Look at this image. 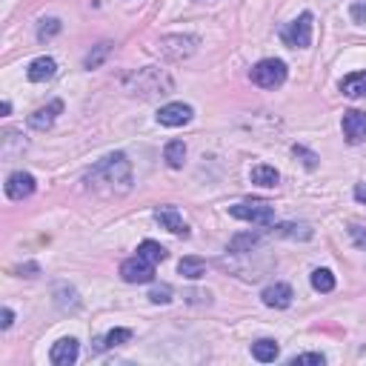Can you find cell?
<instances>
[{
	"label": "cell",
	"instance_id": "6da1fadb",
	"mask_svg": "<svg viewBox=\"0 0 366 366\" xmlns=\"http://www.w3.org/2000/svg\"><path fill=\"white\" fill-rule=\"evenodd\" d=\"M83 183L92 189V192H106V194H126L132 189V163L124 152H112L106 158L97 160Z\"/></svg>",
	"mask_w": 366,
	"mask_h": 366
},
{
	"label": "cell",
	"instance_id": "7a4b0ae2",
	"mask_svg": "<svg viewBox=\"0 0 366 366\" xmlns=\"http://www.w3.org/2000/svg\"><path fill=\"white\" fill-rule=\"evenodd\" d=\"M129 94H138V97H158V94H169L175 89V81L169 72L163 69H155V66H146V69H138V72H129V75L120 81Z\"/></svg>",
	"mask_w": 366,
	"mask_h": 366
},
{
	"label": "cell",
	"instance_id": "3957f363",
	"mask_svg": "<svg viewBox=\"0 0 366 366\" xmlns=\"http://www.w3.org/2000/svg\"><path fill=\"white\" fill-rule=\"evenodd\" d=\"M229 215L238 217V221H249L258 226H272L275 224V206L266 201H243L229 206Z\"/></svg>",
	"mask_w": 366,
	"mask_h": 366
},
{
	"label": "cell",
	"instance_id": "277c9868",
	"mask_svg": "<svg viewBox=\"0 0 366 366\" xmlns=\"http://www.w3.org/2000/svg\"><path fill=\"white\" fill-rule=\"evenodd\" d=\"M249 78L260 89H278L286 81V63L283 60H275V58H266V60H260V63L252 66Z\"/></svg>",
	"mask_w": 366,
	"mask_h": 366
},
{
	"label": "cell",
	"instance_id": "5b68a950",
	"mask_svg": "<svg viewBox=\"0 0 366 366\" xmlns=\"http://www.w3.org/2000/svg\"><path fill=\"white\" fill-rule=\"evenodd\" d=\"M198 38L194 35H166L158 40V55L166 58V60H183L189 55H194L198 49Z\"/></svg>",
	"mask_w": 366,
	"mask_h": 366
},
{
	"label": "cell",
	"instance_id": "8992f818",
	"mask_svg": "<svg viewBox=\"0 0 366 366\" xmlns=\"http://www.w3.org/2000/svg\"><path fill=\"white\" fill-rule=\"evenodd\" d=\"M312 20L315 17L309 12H303L301 17H295L292 23H286L283 32H281V40L286 46H292V49H306L312 43Z\"/></svg>",
	"mask_w": 366,
	"mask_h": 366
},
{
	"label": "cell",
	"instance_id": "52a82bcc",
	"mask_svg": "<svg viewBox=\"0 0 366 366\" xmlns=\"http://www.w3.org/2000/svg\"><path fill=\"white\" fill-rule=\"evenodd\" d=\"M120 278H124L126 283H149L155 278V263L146 260V258H129L120 263Z\"/></svg>",
	"mask_w": 366,
	"mask_h": 366
},
{
	"label": "cell",
	"instance_id": "ba28073f",
	"mask_svg": "<svg viewBox=\"0 0 366 366\" xmlns=\"http://www.w3.org/2000/svg\"><path fill=\"white\" fill-rule=\"evenodd\" d=\"M155 221H158L166 232H172V235H178V238H189V226H186V221L181 217V212H178L175 206H158V209H155Z\"/></svg>",
	"mask_w": 366,
	"mask_h": 366
},
{
	"label": "cell",
	"instance_id": "9c48e42d",
	"mask_svg": "<svg viewBox=\"0 0 366 366\" xmlns=\"http://www.w3.org/2000/svg\"><path fill=\"white\" fill-rule=\"evenodd\" d=\"M192 120V106L186 103H166L160 112H158V124L169 126V129H178V126H186Z\"/></svg>",
	"mask_w": 366,
	"mask_h": 366
},
{
	"label": "cell",
	"instance_id": "30bf717a",
	"mask_svg": "<svg viewBox=\"0 0 366 366\" xmlns=\"http://www.w3.org/2000/svg\"><path fill=\"white\" fill-rule=\"evenodd\" d=\"M340 126H344V138L349 143H363L366 140V115L352 109V112H344V120H340Z\"/></svg>",
	"mask_w": 366,
	"mask_h": 366
},
{
	"label": "cell",
	"instance_id": "8fae6325",
	"mask_svg": "<svg viewBox=\"0 0 366 366\" xmlns=\"http://www.w3.org/2000/svg\"><path fill=\"white\" fill-rule=\"evenodd\" d=\"M35 192V178L29 172H12L6 178V194L12 201H23V198H29V194Z\"/></svg>",
	"mask_w": 366,
	"mask_h": 366
},
{
	"label": "cell",
	"instance_id": "7c38bea8",
	"mask_svg": "<svg viewBox=\"0 0 366 366\" xmlns=\"http://www.w3.org/2000/svg\"><path fill=\"white\" fill-rule=\"evenodd\" d=\"M260 298H263V303L269 306V309H286L295 295H292V286L289 283H272V286H266L260 292Z\"/></svg>",
	"mask_w": 366,
	"mask_h": 366
},
{
	"label": "cell",
	"instance_id": "4fadbf2b",
	"mask_svg": "<svg viewBox=\"0 0 366 366\" xmlns=\"http://www.w3.org/2000/svg\"><path fill=\"white\" fill-rule=\"evenodd\" d=\"M60 112H63V101H52L49 106H40L38 112H32V115H29V126H32V129H38V132H46V129L58 120V115H60Z\"/></svg>",
	"mask_w": 366,
	"mask_h": 366
},
{
	"label": "cell",
	"instance_id": "5bb4252c",
	"mask_svg": "<svg viewBox=\"0 0 366 366\" xmlns=\"http://www.w3.org/2000/svg\"><path fill=\"white\" fill-rule=\"evenodd\" d=\"M49 358H52L55 366H69L78 360V340L75 338H60L58 344L52 347V352H49Z\"/></svg>",
	"mask_w": 366,
	"mask_h": 366
},
{
	"label": "cell",
	"instance_id": "9a60e30c",
	"mask_svg": "<svg viewBox=\"0 0 366 366\" xmlns=\"http://www.w3.org/2000/svg\"><path fill=\"white\" fill-rule=\"evenodd\" d=\"M55 72H58V63L52 60V58H38V60H32L29 63V81L32 83H43V81H49V78H55Z\"/></svg>",
	"mask_w": 366,
	"mask_h": 366
},
{
	"label": "cell",
	"instance_id": "2e32d148",
	"mask_svg": "<svg viewBox=\"0 0 366 366\" xmlns=\"http://www.w3.org/2000/svg\"><path fill=\"white\" fill-rule=\"evenodd\" d=\"M272 232L281 238H292V240H309L312 238V226L309 224H272Z\"/></svg>",
	"mask_w": 366,
	"mask_h": 366
},
{
	"label": "cell",
	"instance_id": "e0dca14e",
	"mask_svg": "<svg viewBox=\"0 0 366 366\" xmlns=\"http://www.w3.org/2000/svg\"><path fill=\"white\" fill-rule=\"evenodd\" d=\"M252 355H255V360H260V363H272V360L281 355V349H278L275 340L263 338V340H255V344H252Z\"/></svg>",
	"mask_w": 366,
	"mask_h": 366
},
{
	"label": "cell",
	"instance_id": "ac0fdd59",
	"mask_svg": "<svg viewBox=\"0 0 366 366\" xmlns=\"http://www.w3.org/2000/svg\"><path fill=\"white\" fill-rule=\"evenodd\" d=\"M340 92H344L347 97H363L366 94V72H355V75L344 78Z\"/></svg>",
	"mask_w": 366,
	"mask_h": 366
},
{
	"label": "cell",
	"instance_id": "d6986e66",
	"mask_svg": "<svg viewBox=\"0 0 366 366\" xmlns=\"http://www.w3.org/2000/svg\"><path fill=\"white\" fill-rule=\"evenodd\" d=\"M163 158H166V163L172 169H181L183 160H186V143L183 140H169L166 149H163Z\"/></svg>",
	"mask_w": 366,
	"mask_h": 366
},
{
	"label": "cell",
	"instance_id": "ffe728a7",
	"mask_svg": "<svg viewBox=\"0 0 366 366\" xmlns=\"http://www.w3.org/2000/svg\"><path fill=\"white\" fill-rule=\"evenodd\" d=\"M178 272H181L183 278H189V281H198V278L206 275V263H203L201 258H183V260L178 263Z\"/></svg>",
	"mask_w": 366,
	"mask_h": 366
},
{
	"label": "cell",
	"instance_id": "44dd1931",
	"mask_svg": "<svg viewBox=\"0 0 366 366\" xmlns=\"http://www.w3.org/2000/svg\"><path fill=\"white\" fill-rule=\"evenodd\" d=\"M278 181H281V175H278L275 166L260 163L252 169V183H258V186H278Z\"/></svg>",
	"mask_w": 366,
	"mask_h": 366
},
{
	"label": "cell",
	"instance_id": "7402d4cb",
	"mask_svg": "<svg viewBox=\"0 0 366 366\" xmlns=\"http://www.w3.org/2000/svg\"><path fill=\"white\" fill-rule=\"evenodd\" d=\"M138 255L146 258V260H152V263L166 260V249L160 247V243H155V240H143L140 247H138Z\"/></svg>",
	"mask_w": 366,
	"mask_h": 366
},
{
	"label": "cell",
	"instance_id": "603a6c76",
	"mask_svg": "<svg viewBox=\"0 0 366 366\" xmlns=\"http://www.w3.org/2000/svg\"><path fill=\"white\" fill-rule=\"evenodd\" d=\"M312 286L318 292H332L335 289V275L329 269H315L312 272Z\"/></svg>",
	"mask_w": 366,
	"mask_h": 366
},
{
	"label": "cell",
	"instance_id": "cb8c5ba5",
	"mask_svg": "<svg viewBox=\"0 0 366 366\" xmlns=\"http://www.w3.org/2000/svg\"><path fill=\"white\" fill-rule=\"evenodd\" d=\"M258 243H260L258 235H238V238H232L229 249H232V252H252V249L258 247Z\"/></svg>",
	"mask_w": 366,
	"mask_h": 366
},
{
	"label": "cell",
	"instance_id": "d4e9b609",
	"mask_svg": "<svg viewBox=\"0 0 366 366\" xmlns=\"http://www.w3.org/2000/svg\"><path fill=\"white\" fill-rule=\"evenodd\" d=\"M289 363H292V366H324L326 358H324L321 352H306V355H295Z\"/></svg>",
	"mask_w": 366,
	"mask_h": 366
},
{
	"label": "cell",
	"instance_id": "484cf974",
	"mask_svg": "<svg viewBox=\"0 0 366 366\" xmlns=\"http://www.w3.org/2000/svg\"><path fill=\"white\" fill-rule=\"evenodd\" d=\"M109 49H112L109 43H101V46L94 49V52H89V55H86V63H83V66H86V69H97V66L103 63V58L109 55Z\"/></svg>",
	"mask_w": 366,
	"mask_h": 366
},
{
	"label": "cell",
	"instance_id": "4316f807",
	"mask_svg": "<svg viewBox=\"0 0 366 366\" xmlns=\"http://www.w3.org/2000/svg\"><path fill=\"white\" fill-rule=\"evenodd\" d=\"M58 32H60V20H58V17H49V20L40 23L38 38H40V40H49V38H55Z\"/></svg>",
	"mask_w": 366,
	"mask_h": 366
},
{
	"label": "cell",
	"instance_id": "83f0119b",
	"mask_svg": "<svg viewBox=\"0 0 366 366\" xmlns=\"http://www.w3.org/2000/svg\"><path fill=\"white\" fill-rule=\"evenodd\" d=\"M129 338H132L129 329H112V332L103 338V347H109V349H112V347H120V344H126Z\"/></svg>",
	"mask_w": 366,
	"mask_h": 366
},
{
	"label": "cell",
	"instance_id": "f1b7e54d",
	"mask_svg": "<svg viewBox=\"0 0 366 366\" xmlns=\"http://www.w3.org/2000/svg\"><path fill=\"white\" fill-rule=\"evenodd\" d=\"M149 301H152V303H169V301H172V286H166V283L155 286V289L149 292Z\"/></svg>",
	"mask_w": 366,
	"mask_h": 366
},
{
	"label": "cell",
	"instance_id": "f546056e",
	"mask_svg": "<svg viewBox=\"0 0 366 366\" xmlns=\"http://www.w3.org/2000/svg\"><path fill=\"white\" fill-rule=\"evenodd\" d=\"M349 235H352V240H355V247L366 249V226H360V224H349Z\"/></svg>",
	"mask_w": 366,
	"mask_h": 366
},
{
	"label": "cell",
	"instance_id": "4dcf8cb0",
	"mask_svg": "<svg viewBox=\"0 0 366 366\" xmlns=\"http://www.w3.org/2000/svg\"><path fill=\"white\" fill-rule=\"evenodd\" d=\"M292 152H295V158H303V163H306L309 169L318 166V155H312L309 149H303V146H292Z\"/></svg>",
	"mask_w": 366,
	"mask_h": 366
},
{
	"label": "cell",
	"instance_id": "1f68e13d",
	"mask_svg": "<svg viewBox=\"0 0 366 366\" xmlns=\"http://www.w3.org/2000/svg\"><path fill=\"white\" fill-rule=\"evenodd\" d=\"M0 318H3V321H0V326H3V329H9V326L15 324V312H12L9 306H3V312H0Z\"/></svg>",
	"mask_w": 366,
	"mask_h": 366
},
{
	"label": "cell",
	"instance_id": "d6a6232c",
	"mask_svg": "<svg viewBox=\"0 0 366 366\" xmlns=\"http://www.w3.org/2000/svg\"><path fill=\"white\" fill-rule=\"evenodd\" d=\"M352 15H355V20H363V17H366V9H363V3H355V6H352Z\"/></svg>",
	"mask_w": 366,
	"mask_h": 366
},
{
	"label": "cell",
	"instance_id": "836d02e7",
	"mask_svg": "<svg viewBox=\"0 0 366 366\" xmlns=\"http://www.w3.org/2000/svg\"><path fill=\"white\" fill-rule=\"evenodd\" d=\"M355 198H358V201H366V186H358V189H355Z\"/></svg>",
	"mask_w": 366,
	"mask_h": 366
},
{
	"label": "cell",
	"instance_id": "e575fe53",
	"mask_svg": "<svg viewBox=\"0 0 366 366\" xmlns=\"http://www.w3.org/2000/svg\"><path fill=\"white\" fill-rule=\"evenodd\" d=\"M0 112L9 115V112H12V103H9V101H3V103H0Z\"/></svg>",
	"mask_w": 366,
	"mask_h": 366
}]
</instances>
